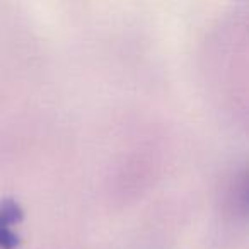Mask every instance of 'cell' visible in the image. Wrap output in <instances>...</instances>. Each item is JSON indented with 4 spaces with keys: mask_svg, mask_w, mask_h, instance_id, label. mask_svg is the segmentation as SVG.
<instances>
[{
    "mask_svg": "<svg viewBox=\"0 0 249 249\" xmlns=\"http://www.w3.org/2000/svg\"><path fill=\"white\" fill-rule=\"evenodd\" d=\"M22 208L12 198L0 201V249H16L21 242L14 227L21 222Z\"/></svg>",
    "mask_w": 249,
    "mask_h": 249,
    "instance_id": "obj_1",
    "label": "cell"
}]
</instances>
